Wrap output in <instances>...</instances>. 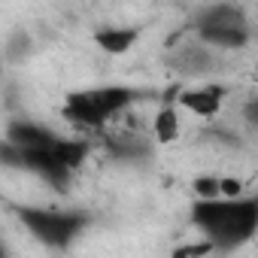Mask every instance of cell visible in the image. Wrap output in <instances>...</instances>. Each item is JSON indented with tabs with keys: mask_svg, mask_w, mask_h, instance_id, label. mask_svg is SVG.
I'll return each instance as SVG.
<instances>
[{
	"mask_svg": "<svg viewBox=\"0 0 258 258\" xmlns=\"http://www.w3.org/2000/svg\"><path fill=\"white\" fill-rule=\"evenodd\" d=\"M176 134H179L176 112H173L170 106H164V109L158 112V118H155V137H158L161 143H173V140H176Z\"/></svg>",
	"mask_w": 258,
	"mask_h": 258,
	"instance_id": "10",
	"label": "cell"
},
{
	"mask_svg": "<svg viewBox=\"0 0 258 258\" xmlns=\"http://www.w3.org/2000/svg\"><path fill=\"white\" fill-rule=\"evenodd\" d=\"M4 255H7V249H4V246H0V258H4Z\"/></svg>",
	"mask_w": 258,
	"mask_h": 258,
	"instance_id": "15",
	"label": "cell"
},
{
	"mask_svg": "<svg viewBox=\"0 0 258 258\" xmlns=\"http://www.w3.org/2000/svg\"><path fill=\"white\" fill-rule=\"evenodd\" d=\"M195 191L207 201V198H219V179L216 176H198L195 179Z\"/></svg>",
	"mask_w": 258,
	"mask_h": 258,
	"instance_id": "12",
	"label": "cell"
},
{
	"mask_svg": "<svg viewBox=\"0 0 258 258\" xmlns=\"http://www.w3.org/2000/svg\"><path fill=\"white\" fill-rule=\"evenodd\" d=\"M10 143L22 146V149H31V146H52L55 143V134L46 131V127H37L31 121H19L10 127Z\"/></svg>",
	"mask_w": 258,
	"mask_h": 258,
	"instance_id": "7",
	"label": "cell"
},
{
	"mask_svg": "<svg viewBox=\"0 0 258 258\" xmlns=\"http://www.w3.org/2000/svg\"><path fill=\"white\" fill-rule=\"evenodd\" d=\"M52 152H55V158L64 164V167H79L82 161H85V143H70V140H55L52 143Z\"/></svg>",
	"mask_w": 258,
	"mask_h": 258,
	"instance_id": "9",
	"label": "cell"
},
{
	"mask_svg": "<svg viewBox=\"0 0 258 258\" xmlns=\"http://www.w3.org/2000/svg\"><path fill=\"white\" fill-rule=\"evenodd\" d=\"M22 222L49 246H67L85 225L82 216L76 213H52V210H22Z\"/></svg>",
	"mask_w": 258,
	"mask_h": 258,
	"instance_id": "4",
	"label": "cell"
},
{
	"mask_svg": "<svg viewBox=\"0 0 258 258\" xmlns=\"http://www.w3.org/2000/svg\"><path fill=\"white\" fill-rule=\"evenodd\" d=\"M0 161L10 164V167H25L22 146H16V143H0Z\"/></svg>",
	"mask_w": 258,
	"mask_h": 258,
	"instance_id": "11",
	"label": "cell"
},
{
	"mask_svg": "<svg viewBox=\"0 0 258 258\" xmlns=\"http://www.w3.org/2000/svg\"><path fill=\"white\" fill-rule=\"evenodd\" d=\"M222 88L219 85H210V88H201V91H182L179 94V103L182 106H188L195 115H216L219 112V106H222Z\"/></svg>",
	"mask_w": 258,
	"mask_h": 258,
	"instance_id": "6",
	"label": "cell"
},
{
	"mask_svg": "<svg viewBox=\"0 0 258 258\" xmlns=\"http://www.w3.org/2000/svg\"><path fill=\"white\" fill-rule=\"evenodd\" d=\"M195 225L210 234L213 246L219 249H231L243 240H249V234L258 225V201H216L207 198L204 204L195 207Z\"/></svg>",
	"mask_w": 258,
	"mask_h": 258,
	"instance_id": "1",
	"label": "cell"
},
{
	"mask_svg": "<svg viewBox=\"0 0 258 258\" xmlns=\"http://www.w3.org/2000/svg\"><path fill=\"white\" fill-rule=\"evenodd\" d=\"M198 31H201V40H207L213 46H225V49H240L249 40L246 16L237 7H228V4H219V7L207 10L198 22Z\"/></svg>",
	"mask_w": 258,
	"mask_h": 258,
	"instance_id": "3",
	"label": "cell"
},
{
	"mask_svg": "<svg viewBox=\"0 0 258 258\" xmlns=\"http://www.w3.org/2000/svg\"><path fill=\"white\" fill-rule=\"evenodd\" d=\"M216 246L213 243H198V246H182V249H176L173 255L176 258H191V255H210Z\"/></svg>",
	"mask_w": 258,
	"mask_h": 258,
	"instance_id": "13",
	"label": "cell"
},
{
	"mask_svg": "<svg viewBox=\"0 0 258 258\" xmlns=\"http://www.w3.org/2000/svg\"><path fill=\"white\" fill-rule=\"evenodd\" d=\"M22 155H25V167H31V170H37L40 176H46L55 188H64V185H67L70 167H64V164L55 158L52 146H31V149H22Z\"/></svg>",
	"mask_w": 258,
	"mask_h": 258,
	"instance_id": "5",
	"label": "cell"
},
{
	"mask_svg": "<svg viewBox=\"0 0 258 258\" xmlns=\"http://www.w3.org/2000/svg\"><path fill=\"white\" fill-rule=\"evenodd\" d=\"M137 31L134 28H106V31H97V46L103 49V52H109V55H121V52H127L134 43H137Z\"/></svg>",
	"mask_w": 258,
	"mask_h": 258,
	"instance_id": "8",
	"label": "cell"
},
{
	"mask_svg": "<svg viewBox=\"0 0 258 258\" xmlns=\"http://www.w3.org/2000/svg\"><path fill=\"white\" fill-rule=\"evenodd\" d=\"M131 100H134V94L127 88H118V85H112V88H91V91H73L67 97L64 112L73 121H79V124L100 127L106 118L121 112Z\"/></svg>",
	"mask_w": 258,
	"mask_h": 258,
	"instance_id": "2",
	"label": "cell"
},
{
	"mask_svg": "<svg viewBox=\"0 0 258 258\" xmlns=\"http://www.w3.org/2000/svg\"><path fill=\"white\" fill-rule=\"evenodd\" d=\"M240 179H219V195H225V198H237L240 195Z\"/></svg>",
	"mask_w": 258,
	"mask_h": 258,
	"instance_id": "14",
	"label": "cell"
}]
</instances>
